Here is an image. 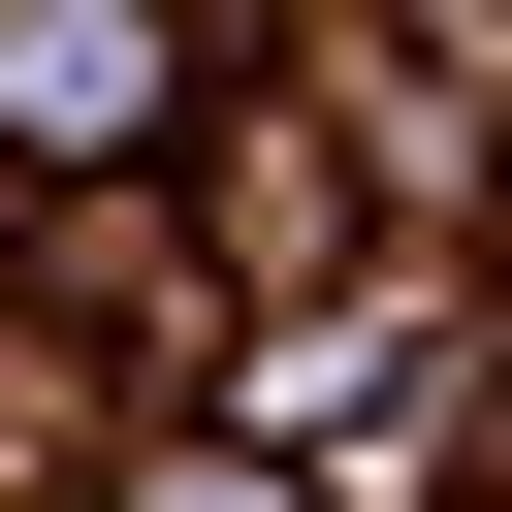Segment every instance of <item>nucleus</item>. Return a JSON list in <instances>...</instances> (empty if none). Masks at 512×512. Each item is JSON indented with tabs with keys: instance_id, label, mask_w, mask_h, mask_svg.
<instances>
[{
	"instance_id": "f257e3e1",
	"label": "nucleus",
	"mask_w": 512,
	"mask_h": 512,
	"mask_svg": "<svg viewBox=\"0 0 512 512\" xmlns=\"http://www.w3.org/2000/svg\"><path fill=\"white\" fill-rule=\"evenodd\" d=\"M160 96H192V32H160V0H0V160H128Z\"/></svg>"
}]
</instances>
